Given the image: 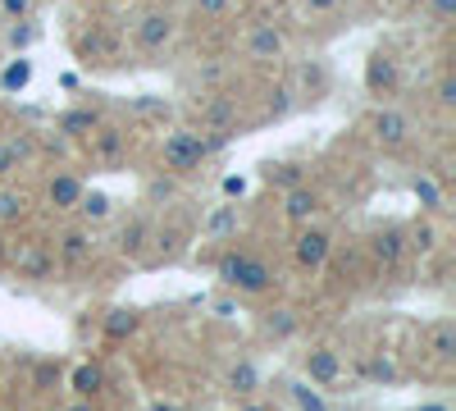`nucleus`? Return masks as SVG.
<instances>
[{
  "instance_id": "15",
  "label": "nucleus",
  "mask_w": 456,
  "mask_h": 411,
  "mask_svg": "<svg viewBox=\"0 0 456 411\" xmlns=\"http://www.w3.org/2000/svg\"><path fill=\"white\" fill-rule=\"evenodd\" d=\"M101 124H105V105H92V101L69 105V110H60V115H55V133L69 137V142H83V137L96 133Z\"/></svg>"
},
{
  "instance_id": "35",
  "label": "nucleus",
  "mask_w": 456,
  "mask_h": 411,
  "mask_svg": "<svg viewBox=\"0 0 456 411\" xmlns=\"http://www.w3.org/2000/svg\"><path fill=\"white\" fill-rule=\"evenodd\" d=\"M233 224H238V206H224V210L210 219V238H224L228 229H233Z\"/></svg>"
},
{
  "instance_id": "14",
  "label": "nucleus",
  "mask_w": 456,
  "mask_h": 411,
  "mask_svg": "<svg viewBox=\"0 0 456 411\" xmlns=\"http://www.w3.org/2000/svg\"><path fill=\"white\" fill-rule=\"evenodd\" d=\"M320 210H324V193L315 188V183H297V188H288V193H283V206H279V215H283L288 229L315 224Z\"/></svg>"
},
{
  "instance_id": "41",
  "label": "nucleus",
  "mask_w": 456,
  "mask_h": 411,
  "mask_svg": "<svg viewBox=\"0 0 456 411\" xmlns=\"http://www.w3.org/2000/svg\"><path fill=\"white\" fill-rule=\"evenodd\" d=\"M69 411H96V407H92V398H78V402H73Z\"/></svg>"
},
{
  "instance_id": "9",
  "label": "nucleus",
  "mask_w": 456,
  "mask_h": 411,
  "mask_svg": "<svg viewBox=\"0 0 456 411\" xmlns=\"http://www.w3.org/2000/svg\"><path fill=\"white\" fill-rule=\"evenodd\" d=\"M73 46H78V55L96 69H119L124 64V42H119V32H114L110 23H92L83 28L78 37H73Z\"/></svg>"
},
{
  "instance_id": "12",
  "label": "nucleus",
  "mask_w": 456,
  "mask_h": 411,
  "mask_svg": "<svg viewBox=\"0 0 456 411\" xmlns=\"http://www.w3.org/2000/svg\"><path fill=\"white\" fill-rule=\"evenodd\" d=\"M365 92L374 101H388L402 92V60L393 46H374L370 60H365Z\"/></svg>"
},
{
  "instance_id": "20",
  "label": "nucleus",
  "mask_w": 456,
  "mask_h": 411,
  "mask_svg": "<svg viewBox=\"0 0 456 411\" xmlns=\"http://www.w3.org/2000/svg\"><path fill=\"white\" fill-rule=\"evenodd\" d=\"M151 229H156V224H151V215H133L124 229H119V251L133 256V260H142V251H146V242H151Z\"/></svg>"
},
{
  "instance_id": "37",
  "label": "nucleus",
  "mask_w": 456,
  "mask_h": 411,
  "mask_svg": "<svg viewBox=\"0 0 456 411\" xmlns=\"http://www.w3.org/2000/svg\"><path fill=\"white\" fill-rule=\"evenodd\" d=\"M192 10H197V14H210V19H219V14H228V10H233V0H192Z\"/></svg>"
},
{
  "instance_id": "30",
  "label": "nucleus",
  "mask_w": 456,
  "mask_h": 411,
  "mask_svg": "<svg viewBox=\"0 0 456 411\" xmlns=\"http://www.w3.org/2000/svg\"><path fill=\"white\" fill-rule=\"evenodd\" d=\"M434 101H438L443 110H452V105H456V73H452V64H443V73H438V87H434Z\"/></svg>"
},
{
  "instance_id": "18",
  "label": "nucleus",
  "mask_w": 456,
  "mask_h": 411,
  "mask_svg": "<svg viewBox=\"0 0 456 411\" xmlns=\"http://www.w3.org/2000/svg\"><path fill=\"white\" fill-rule=\"evenodd\" d=\"M37 156V142L28 133H0V183H10Z\"/></svg>"
},
{
  "instance_id": "17",
  "label": "nucleus",
  "mask_w": 456,
  "mask_h": 411,
  "mask_svg": "<svg viewBox=\"0 0 456 411\" xmlns=\"http://www.w3.org/2000/svg\"><path fill=\"white\" fill-rule=\"evenodd\" d=\"M301 370L311 375L315 389H338L342 384V357L333 348H311L306 357H301Z\"/></svg>"
},
{
  "instance_id": "6",
  "label": "nucleus",
  "mask_w": 456,
  "mask_h": 411,
  "mask_svg": "<svg viewBox=\"0 0 456 411\" xmlns=\"http://www.w3.org/2000/svg\"><path fill=\"white\" fill-rule=\"evenodd\" d=\"M187 110H192V119H197L201 133H215V137H228V142L242 133V110H238V101L228 92H206L201 101H192Z\"/></svg>"
},
{
  "instance_id": "32",
  "label": "nucleus",
  "mask_w": 456,
  "mask_h": 411,
  "mask_svg": "<svg viewBox=\"0 0 456 411\" xmlns=\"http://www.w3.org/2000/svg\"><path fill=\"white\" fill-rule=\"evenodd\" d=\"M5 42H10V46H32V42H37V23H32V19H19V23H10Z\"/></svg>"
},
{
  "instance_id": "43",
  "label": "nucleus",
  "mask_w": 456,
  "mask_h": 411,
  "mask_svg": "<svg viewBox=\"0 0 456 411\" xmlns=\"http://www.w3.org/2000/svg\"><path fill=\"white\" fill-rule=\"evenodd\" d=\"M151 411H178V407H169V402H156V407H151Z\"/></svg>"
},
{
  "instance_id": "13",
  "label": "nucleus",
  "mask_w": 456,
  "mask_h": 411,
  "mask_svg": "<svg viewBox=\"0 0 456 411\" xmlns=\"http://www.w3.org/2000/svg\"><path fill=\"white\" fill-rule=\"evenodd\" d=\"M51 251H55V266L83 270L87 260L96 256V234L87 229V224H64V229L55 234V242H51Z\"/></svg>"
},
{
  "instance_id": "40",
  "label": "nucleus",
  "mask_w": 456,
  "mask_h": 411,
  "mask_svg": "<svg viewBox=\"0 0 456 411\" xmlns=\"http://www.w3.org/2000/svg\"><path fill=\"white\" fill-rule=\"evenodd\" d=\"M5 260H10V242H5V234H0V270H5Z\"/></svg>"
},
{
  "instance_id": "42",
  "label": "nucleus",
  "mask_w": 456,
  "mask_h": 411,
  "mask_svg": "<svg viewBox=\"0 0 456 411\" xmlns=\"http://www.w3.org/2000/svg\"><path fill=\"white\" fill-rule=\"evenodd\" d=\"M420 411H452V407H447V402H425Z\"/></svg>"
},
{
  "instance_id": "26",
  "label": "nucleus",
  "mask_w": 456,
  "mask_h": 411,
  "mask_svg": "<svg viewBox=\"0 0 456 411\" xmlns=\"http://www.w3.org/2000/svg\"><path fill=\"white\" fill-rule=\"evenodd\" d=\"M28 210V197L19 188H10V183H0V224H19Z\"/></svg>"
},
{
  "instance_id": "23",
  "label": "nucleus",
  "mask_w": 456,
  "mask_h": 411,
  "mask_svg": "<svg viewBox=\"0 0 456 411\" xmlns=\"http://www.w3.org/2000/svg\"><path fill=\"white\" fill-rule=\"evenodd\" d=\"M256 389H260V375H256L251 361H238L233 370H228V393L233 398H251Z\"/></svg>"
},
{
  "instance_id": "44",
  "label": "nucleus",
  "mask_w": 456,
  "mask_h": 411,
  "mask_svg": "<svg viewBox=\"0 0 456 411\" xmlns=\"http://www.w3.org/2000/svg\"><path fill=\"white\" fill-rule=\"evenodd\" d=\"M114 5H133V0H114Z\"/></svg>"
},
{
  "instance_id": "16",
  "label": "nucleus",
  "mask_w": 456,
  "mask_h": 411,
  "mask_svg": "<svg viewBox=\"0 0 456 411\" xmlns=\"http://www.w3.org/2000/svg\"><path fill=\"white\" fill-rule=\"evenodd\" d=\"M83 193H87V183L78 174H73V169H55L46 178V188H42V201L51 210H60V215H73V206L83 201Z\"/></svg>"
},
{
  "instance_id": "29",
  "label": "nucleus",
  "mask_w": 456,
  "mask_h": 411,
  "mask_svg": "<svg viewBox=\"0 0 456 411\" xmlns=\"http://www.w3.org/2000/svg\"><path fill=\"white\" fill-rule=\"evenodd\" d=\"M137 329V311H110L105 320V339H124V333Z\"/></svg>"
},
{
  "instance_id": "25",
  "label": "nucleus",
  "mask_w": 456,
  "mask_h": 411,
  "mask_svg": "<svg viewBox=\"0 0 456 411\" xmlns=\"http://www.w3.org/2000/svg\"><path fill=\"white\" fill-rule=\"evenodd\" d=\"M105 389V370L101 366H78V370H73V393H78V398H96Z\"/></svg>"
},
{
  "instance_id": "8",
  "label": "nucleus",
  "mask_w": 456,
  "mask_h": 411,
  "mask_svg": "<svg viewBox=\"0 0 456 411\" xmlns=\"http://www.w3.org/2000/svg\"><path fill=\"white\" fill-rule=\"evenodd\" d=\"M329 260H333V234L324 229L320 219L292 229V266H297L301 275H320Z\"/></svg>"
},
{
  "instance_id": "2",
  "label": "nucleus",
  "mask_w": 456,
  "mask_h": 411,
  "mask_svg": "<svg viewBox=\"0 0 456 411\" xmlns=\"http://www.w3.org/2000/svg\"><path fill=\"white\" fill-rule=\"evenodd\" d=\"M215 270H219L224 288H233L242 297H265V292L279 288V270L260 251H251V247H228Z\"/></svg>"
},
{
  "instance_id": "28",
  "label": "nucleus",
  "mask_w": 456,
  "mask_h": 411,
  "mask_svg": "<svg viewBox=\"0 0 456 411\" xmlns=\"http://www.w3.org/2000/svg\"><path fill=\"white\" fill-rule=\"evenodd\" d=\"M425 14L434 28H452L456 23V0H425Z\"/></svg>"
},
{
  "instance_id": "7",
  "label": "nucleus",
  "mask_w": 456,
  "mask_h": 411,
  "mask_svg": "<svg viewBox=\"0 0 456 411\" xmlns=\"http://www.w3.org/2000/svg\"><path fill=\"white\" fill-rule=\"evenodd\" d=\"M365 256L374 275H397L406 266V224H379V229L365 238Z\"/></svg>"
},
{
  "instance_id": "22",
  "label": "nucleus",
  "mask_w": 456,
  "mask_h": 411,
  "mask_svg": "<svg viewBox=\"0 0 456 411\" xmlns=\"http://www.w3.org/2000/svg\"><path fill=\"white\" fill-rule=\"evenodd\" d=\"M73 215H78V224H105L110 215H114V197L110 193H83V201L73 206Z\"/></svg>"
},
{
  "instance_id": "38",
  "label": "nucleus",
  "mask_w": 456,
  "mask_h": 411,
  "mask_svg": "<svg viewBox=\"0 0 456 411\" xmlns=\"http://www.w3.org/2000/svg\"><path fill=\"white\" fill-rule=\"evenodd\" d=\"M338 5H342V0H301V10H306V14H315V19H324V14H338Z\"/></svg>"
},
{
  "instance_id": "4",
  "label": "nucleus",
  "mask_w": 456,
  "mask_h": 411,
  "mask_svg": "<svg viewBox=\"0 0 456 411\" xmlns=\"http://www.w3.org/2000/svg\"><path fill=\"white\" fill-rule=\"evenodd\" d=\"M174 37H178V14L169 5H146L137 10V19L128 23V42L137 55L146 60H160L169 46H174Z\"/></svg>"
},
{
  "instance_id": "33",
  "label": "nucleus",
  "mask_w": 456,
  "mask_h": 411,
  "mask_svg": "<svg viewBox=\"0 0 456 411\" xmlns=\"http://www.w3.org/2000/svg\"><path fill=\"white\" fill-rule=\"evenodd\" d=\"M292 329H297L292 311H270V316H265V333H274V339H288Z\"/></svg>"
},
{
  "instance_id": "1",
  "label": "nucleus",
  "mask_w": 456,
  "mask_h": 411,
  "mask_svg": "<svg viewBox=\"0 0 456 411\" xmlns=\"http://www.w3.org/2000/svg\"><path fill=\"white\" fill-rule=\"evenodd\" d=\"M228 146V137H215V133H201L192 124L183 128H169V137L160 142V174L165 178H192L201 174L219 152Z\"/></svg>"
},
{
  "instance_id": "27",
  "label": "nucleus",
  "mask_w": 456,
  "mask_h": 411,
  "mask_svg": "<svg viewBox=\"0 0 456 411\" xmlns=\"http://www.w3.org/2000/svg\"><path fill=\"white\" fill-rule=\"evenodd\" d=\"M415 197H420V206H425L429 215L443 210V188H438L434 174H420V178H415Z\"/></svg>"
},
{
  "instance_id": "5",
  "label": "nucleus",
  "mask_w": 456,
  "mask_h": 411,
  "mask_svg": "<svg viewBox=\"0 0 456 411\" xmlns=\"http://www.w3.org/2000/svg\"><path fill=\"white\" fill-rule=\"evenodd\" d=\"M288 51H292V37H288V28H283V23H274V19L251 23V28H247V37H242V55H247L251 64H260V69L283 64V60H288Z\"/></svg>"
},
{
  "instance_id": "3",
  "label": "nucleus",
  "mask_w": 456,
  "mask_h": 411,
  "mask_svg": "<svg viewBox=\"0 0 456 411\" xmlns=\"http://www.w3.org/2000/svg\"><path fill=\"white\" fill-rule=\"evenodd\" d=\"M365 137L379 146L384 156H402V152H411V142H415V115L411 110H402V105H393V101H374V110L365 115Z\"/></svg>"
},
{
  "instance_id": "11",
  "label": "nucleus",
  "mask_w": 456,
  "mask_h": 411,
  "mask_svg": "<svg viewBox=\"0 0 456 411\" xmlns=\"http://www.w3.org/2000/svg\"><path fill=\"white\" fill-rule=\"evenodd\" d=\"M5 266L19 270V279L28 284H46L55 275V251L46 238H28V242H10V260Z\"/></svg>"
},
{
  "instance_id": "36",
  "label": "nucleus",
  "mask_w": 456,
  "mask_h": 411,
  "mask_svg": "<svg viewBox=\"0 0 456 411\" xmlns=\"http://www.w3.org/2000/svg\"><path fill=\"white\" fill-rule=\"evenodd\" d=\"M292 389V398L301 402V411H324V402H320V393H311L306 384H288Z\"/></svg>"
},
{
  "instance_id": "19",
  "label": "nucleus",
  "mask_w": 456,
  "mask_h": 411,
  "mask_svg": "<svg viewBox=\"0 0 456 411\" xmlns=\"http://www.w3.org/2000/svg\"><path fill=\"white\" fill-rule=\"evenodd\" d=\"M425 352L438 361V366H452L456 361V320H434L425 333H420Z\"/></svg>"
},
{
  "instance_id": "39",
  "label": "nucleus",
  "mask_w": 456,
  "mask_h": 411,
  "mask_svg": "<svg viewBox=\"0 0 456 411\" xmlns=\"http://www.w3.org/2000/svg\"><path fill=\"white\" fill-rule=\"evenodd\" d=\"M397 10H406V14H420V10H425V0H397Z\"/></svg>"
},
{
  "instance_id": "24",
  "label": "nucleus",
  "mask_w": 456,
  "mask_h": 411,
  "mask_svg": "<svg viewBox=\"0 0 456 411\" xmlns=\"http://www.w3.org/2000/svg\"><path fill=\"white\" fill-rule=\"evenodd\" d=\"M438 247V234H434V224L429 219H415L411 229H406V251H420V256H429Z\"/></svg>"
},
{
  "instance_id": "10",
  "label": "nucleus",
  "mask_w": 456,
  "mask_h": 411,
  "mask_svg": "<svg viewBox=\"0 0 456 411\" xmlns=\"http://www.w3.org/2000/svg\"><path fill=\"white\" fill-rule=\"evenodd\" d=\"M83 146H87V160H92L96 169H119V165L128 160V128L114 124V119H105L96 133L83 137Z\"/></svg>"
},
{
  "instance_id": "34",
  "label": "nucleus",
  "mask_w": 456,
  "mask_h": 411,
  "mask_svg": "<svg viewBox=\"0 0 456 411\" xmlns=\"http://www.w3.org/2000/svg\"><path fill=\"white\" fill-rule=\"evenodd\" d=\"M28 78H32V64H28V60H14V64L5 69V78H0V87H10V92H14V87H23Z\"/></svg>"
},
{
  "instance_id": "21",
  "label": "nucleus",
  "mask_w": 456,
  "mask_h": 411,
  "mask_svg": "<svg viewBox=\"0 0 456 411\" xmlns=\"http://www.w3.org/2000/svg\"><path fill=\"white\" fill-rule=\"evenodd\" d=\"M260 178L270 183V188H297V183H306V165H297V160H270V165H260Z\"/></svg>"
},
{
  "instance_id": "31",
  "label": "nucleus",
  "mask_w": 456,
  "mask_h": 411,
  "mask_svg": "<svg viewBox=\"0 0 456 411\" xmlns=\"http://www.w3.org/2000/svg\"><path fill=\"white\" fill-rule=\"evenodd\" d=\"M37 0H0V19L5 23H19V19H32Z\"/></svg>"
},
{
  "instance_id": "45",
  "label": "nucleus",
  "mask_w": 456,
  "mask_h": 411,
  "mask_svg": "<svg viewBox=\"0 0 456 411\" xmlns=\"http://www.w3.org/2000/svg\"><path fill=\"white\" fill-rule=\"evenodd\" d=\"M87 5H96V0H87Z\"/></svg>"
}]
</instances>
